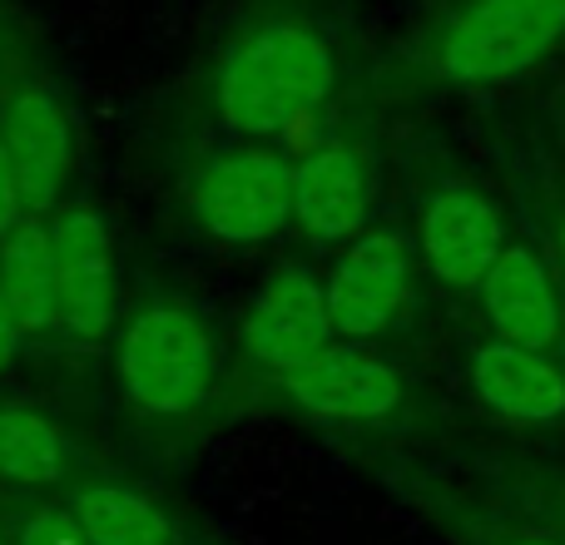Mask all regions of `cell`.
<instances>
[{
  "label": "cell",
  "instance_id": "1",
  "mask_svg": "<svg viewBox=\"0 0 565 545\" xmlns=\"http://www.w3.org/2000/svg\"><path fill=\"white\" fill-rule=\"evenodd\" d=\"M338 60L298 20L254 25L218 65V119L244 139H274L328 105Z\"/></svg>",
  "mask_w": 565,
  "mask_h": 545
},
{
  "label": "cell",
  "instance_id": "2",
  "mask_svg": "<svg viewBox=\"0 0 565 545\" xmlns=\"http://www.w3.org/2000/svg\"><path fill=\"white\" fill-rule=\"evenodd\" d=\"M115 372L125 397L145 417H184L209 397L214 382V338L184 302H149L119 338Z\"/></svg>",
  "mask_w": 565,
  "mask_h": 545
},
{
  "label": "cell",
  "instance_id": "3",
  "mask_svg": "<svg viewBox=\"0 0 565 545\" xmlns=\"http://www.w3.org/2000/svg\"><path fill=\"white\" fill-rule=\"evenodd\" d=\"M565 40V0H471L437 45V70L457 85H501L536 70Z\"/></svg>",
  "mask_w": 565,
  "mask_h": 545
},
{
  "label": "cell",
  "instance_id": "4",
  "mask_svg": "<svg viewBox=\"0 0 565 545\" xmlns=\"http://www.w3.org/2000/svg\"><path fill=\"white\" fill-rule=\"evenodd\" d=\"M194 214L224 244H264L292 224V174L274 149H234L204 164Z\"/></svg>",
  "mask_w": 565,
  "mask_h": 545
},
{
  "label": "cell",
  "instance_id": "5",
  "mask_svg": "<svg viewBox=\"0 0 565 545\" xmlns=\"http://www.w3.org/2000/svg\"><path fill=\"white\" fill-rule=\"evenodd\" d=\"M328 318L342 342H367L397 322L412 298V248L397 234H358L348 254L332 264L328 282Z\"/></svg>",
  "mask_w": 565,
  "mask_h": 545
},
{
  "label": "cell",
  "instance_id": "6",
  "mask_svg": "<svg viewBox=\"0 0 565 545\" xmlns=\"http://www.w3.org/2000/svg\"><path fill=\"white\" fill-rule=\"evenodd\" d=\"M50 254H55L60 328L75 338H105L115 322V254L105 218L85 204L60 209L50 218Z\"/></svg>",
  "mask_w": 565,
  "mask_h": 545
},
{
  "label": "cell",
  "instance_id": "7",
  "mask_svg": "<svg viewBox=\"0 0 565 545\" xmlns=\"http://www.w3.org/2000/svg\"><path fill=\"white\" fill-rule=\"evenodd\" d=\"M332 342H338V332H332L322 282L302 268H278L264 282V292L254 298V308H248V322H244L248 357L264 372L282 377V372L312 362Z\"/></svg>",
  "mask_w": 565,
  "mask_h": 545
},
{
  "label": "cell",
  "instance_id": "8",
  "mask_svg": "<svg viewBox=\"0 0 565 545\" xmlns=\"http://www.w3.org/2000/svg\"><path fill=\"white\" fill-rule=\"evenodd\" d=\"M282 392L322 421H382L402 407V377L372 352L322 348L312 362L282 372Z\"/></svg>",
  "mask_w": 565,
  "mask_h": 545
},
{
  "label": "cell",
  "instance_id": "9",
  "mask_svg": "<svg viewBox=\"0 0 565 545\" xmlns=\"http://www.w3.org/2000/svg\"><path fill=\"white\" fill-rule=\"evenodd\" d=\"M0 145H6L20 204L30 214H50L70 174V119L60 99L50 89H15L0 115Z\"/></svg>",
  "mask_w": 565,
  "mask_h": 545
},
{
  "label": "cell",
  "instance_id": "10",
  "mask_svg": "<svg viewBox=\"0 0 565 545\" xmlns=\"http://www.w3.org/2000/svg\"><path fill=\"white\" fill-rule=\"evenodd\" d=\"M501 248H507L501 209L477 189H447L422 214V254L451 288H481Z\"/></svg>",
  "mask_w": 565,
  "mask_h": 545
},
{
  "label": "cell",
  "instance_id": "11",
  "mask_svg": "<svg viewBox=\"0 0 565 545\" xmlns=\"http://www.w3.org/2000/svg\"><path fill=\"white\" fill-rule=\"evenodd\" d=\"M292 174V218L302 224V234L318 244H342L358 238L367 224L372 189L362 154L352 145H318L288 164Z\"/></svg>",
  "mask_w": 565,
  "mask_h": 545
},
{
  "label": "cell",
  "instance_id": "12",
  "mask_svg": "<svg viewBox=\"0 0 565 545\" xmlns=\"http://www.w3.org/2000/svg\"><path fill=\"white\" fill-rule=\"evenodd\" d=\"M471 392L487 412L521 427H551L565 421V367L536 348L497 338L471 352Z\"/></svg>",
  "mask_w": 565,
  "mask_h": 545
},
{
  "label": "cell",
  "instance_id": "13",
  "mask_svg": "<svg viewBox=\"0 0 565 545\" xmlns=\"http://www.w3.org/2000/svg\"><path fill=\"white\" fill-rule=\"evenodd\" d=\"M481 302L487 318L497 328V338L516 342V348L551 352L561 342V298L551 268L541 264V254L531 244H507L491 272L481 278Z\"/></svg>",
  "mask_w": 565,
  "mask_h": 545
},
{
  "label": "cell",
  "instance_id": "14",
  "mask_svg": "<svg viewBox=\"0 0 565 545\" xmlns=\"http://www.w3.org/2000/svg\"><path fill=\"white\" fill-rule=\"evenodd\" d=\"M0 298L20 332L60 328L55 302V254H50V224L20 218L10 234H0Z\"/></svg>",
  "mask_w": 565,
  "mask_h": 545
},
{
  "label": "cell",
  "instance_id": "15",
  "mask_svg": "<svg viewBox=\"0 0 565 545\" xmlns=\"http://www.w3.org/2000/svg\"><path fill=\"white\" fill-rule=\"evenodd\" d=\"M70 516L89 545H174V521L164 506L129 487H79Z\"/></svg>",
  "mask_w": 565,
  "mask_h": 545
},
{
  "label": "cell",
  "instance_id": "16",
  "mask_svg": "<svg viewBox=\"0 0 565 545\" xmlns=\"http://www.w3.org/2000/svg\"><path fill=\"white\" fill-rule=\"evenodd\" d=\"M70 477V447L55 421L30 407H0V481L60 487Z\"/></svg>",
  "mask_w": 565,
  "mask_h": 545
},
{
  "label": "cell",
  "instance_id": "17",
  "mask_svg": "<svg viewBox=\"0 0 565 545\" xmlns=\"http://www.w3.org/2000/svg\"><path fill=\"white\" fill-rule=\"evenodd\" d=\"M15 545H89L70 506H35L15 531Z\"/></svg>",
  "mask_w": 565,
  "mask_h": 545
},
{
  "label": "cell",
  "instance_id": "18",
  "mask_svg": "<svg viewBox=\"0 0 565 545\" xmlns=\"http://www.w3.org/2000/svg\"><path fill=\"white\" fill-rule=\"evenodd\" d=\"M25 204H20V189H15V174H10V159H6V145H0V234L20 224Z\"/></svg>",
  "mask_w": 565,
  "mask_h": 545
},
{
  "label": "cell",
  "instance_id": "19",
  "mask_svg": "<svg viewBox=\"0 0 565 545\" xmlns=\"http://www.w3.org/2000/svg\"><path fill=\"white\" fill-rule=\"evenodd\" d=\"M15 342H20V328H15V318H10L6 298H0V367L15 357Z\"/></svg>",
  "mask_w": 565,
  "mask_h": 545
},
{
  "label": "cell",
  "instance_id": "20",
  "mask_svg": "<svg viewBox=\"0 0 565 545\" xmlns=\"http://www.w3.org/2000/svg\"><path fill=\"white\" fill-rule=\"evenodd\" d=\"M497 545H565V541H556V536H507Z\"/></svg>",
  "mask_w": 565,
  "mask_h": 545
},
{
  "label": "cell",
  "instance_id": "21",
  "mask_svg": "<svg viewBox=\"0 0 565 545\" xmlns=\"http://www.w3.org/2000/svg\"><path fill=\"white\" fill-rule=\"evenodd\" d=\"M561 258H565V224H561Z\"/></svg>",
  "mask_w": 565,
  "mask_h": 545
}]
</instances>
